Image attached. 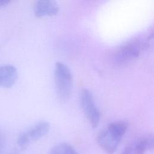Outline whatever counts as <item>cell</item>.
I'll use <instances>...</instances> for the list:
<instances>
[{
  "instance_id": "cell-1",
  "label": "cell",
  "mask_w": 154,
  "mask_h": 154,
  "mask_svg": "<svg viewBox=\"0 0 154 154\" xmlns=\"http://www.w3.org/2000/svg\"><path fill=\"white\" fill-rule=\"evenodd\" d=\"M128 128L125 122L119 121L109 123L100 131L96 138L99 147L107 154H112L117 150Z\"/></svg>"
},
{
  "instance_id": "cell-2",
  "label": "cell",
  "mask_w": 154,
  "mask_h": 154,
  "mask_svg": "<svg viewBox=\"0 0 154 154\" xmlns=\"http://www.w3.org/2000/svg\"><path fill=\"white\" fill-rule=\"evenodd\" d=\"M147 42L135 38L117 48L112 56V63L117 66H126L135 60L146 46Z\"/></svg>"
},
{
  "instance_id": "cell-3",
  "label": "cell",
  "mask_w": 154,
  "mask_h": 154,
  "mask_svg": "<svg viewBox=\"0 0 154 154\" xmlns=\"http://www.w3.org/2000/svg\"><path fill=\"white\" fill-rule=\"evenodd\" d=\"M54 79L58 97L63 100L67 99L72 88V75L69 67L62 62H57L55 66Z\"/></svg>"
},
{
  "instance_id": "cell-4",
  "label": "cell",
  "mask_w": 154,
  "mask_h": 154,
  "mask_svg": "<svg viewBox=\"0 0 154 154\" xmlns=\"http://www.w3.org/2000/svg\"><path fill=\"white\" fill-rule=\"evenodd\" d=\"M50 129V125L48 122L41 121L28 129L21 133L17 138V144L21 149H25L32 142L45 136Z\"/></svg>"
},
{
  "instance_id": "cell-5",
  "label": "cell",
  "mask_w": 154,
  "mask_h": 154,
  "mask_svg": "<svg viewBox=\"0 0 154 154\" xmlns=\"http://www.w3.org/2000/svg\"><path fill=\"white\" fill-rule=\"evenodd\" d=\"M80 103L83 111L90 124L93 128L98 126L100 114L97 108L92 93L87 88H84L80 93Z\"/></svg>"
},
{
  "instance_id": "cell-6",
  "label": "cell",
  "mask_w": 154,
  "mask_h": 154,
  "mask_svg": "<svg viewBox=\"0 0 154 154\" xmlns=\"http://www.w3.org/2000/svg\"><path fill=\"white\" fill-rule=\"evenodd\" d=\"M152 134L143 135L126 146L121 154H146L153 148Z\"/></svg>"
},
{
  "instance_id": "cell-7",
  "label": "cell",
  "mask_w": 154,
  "mask_h": 154,
  "mask_svg": "<svg viewBox=\"0 0 154 154\" xmlns=\"http://www.w3.org/2000/svg\"><path fill=\"white\" fill-rule=\"evenodd\" d=\"M17 76V70L14 66H0V87L7 88L11 87L16 82Z\"/></svg>"
},
{
  "instance_id": "cell-8",
  "label": "cell",
  "mask_w": 154,
  "mask_h": 154,
  "mask_svg": "<svg viewBox=\"0 0 154 154\" xmlns=\"http://www.w3.org/2000/svg\"><path fill=\"white\" fill-rule=\"evenodd\" d=\"M59 11L58 4L54 1L40 0L36 2L34 6V13L37 17L53 16Z\"/></svg>"
},
{
  "instance_id": "cell-9",
  "label": "cell",
  "mask_w": 154,
  "mask_h": 154,
  "mask_svg": "<svg viewBox=\"0 0 154 154\" xmlns=\"http://www.w3.org/2000/svg\"><path fill=\"white\" fill-rule=\"evenodd\" d=\"M48 154H79L71 145L62 143L55 146Z\"/></svg>"
},
{
  "instance_id": "cell-10",
  "label": "cell",
  "mask_w": 154,
  "mask_h": 154,
  "mask_svg": "<svg viewBox=\"0 0 154 154\" xmlns=\"http://www.w3.org/2000/svg\"><path fill=\"white\" fill-rule=\"evenodd\" d=\"M10 2H11L10 1L0 0V7H5V6H7Z\"/></svg>"
}]
</instances>
